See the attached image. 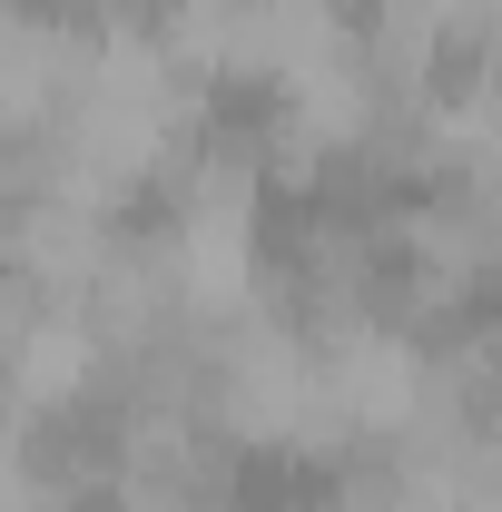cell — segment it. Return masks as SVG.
I'll use <instances>...</instances> for the list:
<instances>
[{
	"label": "cell",
	"instance_id": "6da1fadb",
	"mask_svg": "<svg viewBox=\"0 0 502 512\" xmlns=\"http://www.w3.org/2000/svg\"><path fill=\"white\" fill-rule=\"evenodd\" d=\"M178 512H227V503H178Z\"/></svg>",
	"mask_w": 502,
	"mask_h": 512
}]
</instances>
